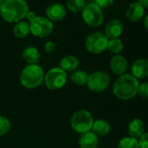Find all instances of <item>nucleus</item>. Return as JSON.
I'll return each mask as SVG.
<instances>
[{
    "instance_id": "11",
    "label": "nucleus",
    "mask_w": 148,
    "mask_h": 148,
    "mask_svg": "<svg viewBox=\"0 0 148 148\" xmlns=\"http://www.w3.org/2000/svg\"><path fill=\"white\" fill-rule=\"evenodd\" d=\"M128 68V62L126 58L119 54L114 55L110 61L111 71L118 76H121L125 74Z\"/></svg>"
},
{
    "instance_id": "25",
    "label": "nucleus",
    "mask_w": 148,
    "mask_h": 148,
    "mask_svg": "<svg viewBox=\"0 0 148 148\" xmlns=\"http://www.w3.org/2000/svg\"><path fill=\"white\" fill-rule=\"evenodd\" d=\"M11 127L12 124L10 120L4 116H0V136H4L8 133Z\"/></svg>"
},
{
    "instance_id": "28",
    "label": "nucleus",
    "mask_w": 148,
    "mask_h": 148,
    "mask_svg": "<svg viewBox=\"0 0 148 148\" xmlns=\"http://www.w3.org/2000/svg\"><path fill=\"white\" fill-rule=\"evenodd\" d=\"M114 2V0H94V3L99 6L101 9L102 8H108L110 7Z\"/></svg>"
},
{
    "instance_id": "7",
    "label": "nucleus",
    "mask_w": 148,
    "mask_h": 148,
    "mask_svg": "<svg viewBox=\"0 0 148 148\" xmlns=\"http://www.w3.org/2000/svg\"><path fill=\"white\" fill-rule=\"evenodd\" d=\"M82 18L89 26L99 27L104 21V13L102 9L95 3H90L82 11Z\"/></svg>"
},
{
    "instance_id": "24",
    "label": "nucleus",
    "mask_w": 148,
    "mask_h": 148,
    "mask_svg": "<svg viewBox=\"0 0 148 148\" xmlns=\"http://www.w3.org/2000/svg\"><path fill=\"white\" fill-rule=\"evenodd\" d=\"M118 148H139L138 139L131 137H125L119 141Z\"/></svg>"
},
{
    "instance_id": "21",
    "label": "nucleus",
    "mask_w": 148,
    "mask_h": 148,
    "mask_svg": "<svg viewBox=\"0 0 148 148\" xmlns=\"http://www.w3.org/2000/svg\"><path fill=\"white\" fill-rule=\"evenodd\" d=\"M30 33V25L26 21L18 22L13 28V34L18 38H25Z\"/></svg>"
},
{
    "instance_id": "18",
    "label": "nucleus",
    "mask_w": 148,
    "mask_h": 148,
    "mask_svg": "<svg viewBox=\"0 0 148 148\" xmlns=\"http://www.w3.org/2000/svg\"><path fill=\"white\" fill-rule=\"evenodd\" d=\"M111 131V125L109 122L105 119H99L93 122L92 132L95 133L98 137H104L106 136Z\"/></svg>"
},
{
    "instance_id": "33",
    "label": "nucleus",
    "mask_w": 148,
    "mask_h": 148,
    "mask_svg": "<svg viewBox=\"0 0 148 148\" xmlns=\"http://www.w3.org/2000/svg\"><path fill=\"white\" fill-rule=\"evenodd\" d=\"M5 1V0H0V5H2Z\"/></svg>"
},
{
    "instance_id": "29",
    "label": "nucleus",
    "mask_w": 148,
    "mask_h": 148,
    "mask_svg": "<svg viewBox=\"0 0 148 148\" xmlns=\"http://www.w3.org/2000/svg\"><path fill=\"white\" fill-rule=\"evenodd\" d=\"M57 45L54 42L52 41H48L45 43V51L48 53H51V52H53L56 49Z\"/></svg>"
},
{
    "instance_id": "12",
    "label": "nucleus",
    "mask_w": 148,
    "mask_h": 148,
    "mask_svg": "<svg viewBox=\"0 0 148 148\" xmlns=\"http://www.w3.org/2000/svg\"><path fill=\"white\" fill-rule=\"evenodd\" d=\"M46 16L49 20L60 21L64 18L66 15L65 7L60 3H54L46 8Z\"/></svg>"
},
{
    "instance_id": "2",
    "label": "nucleus",
    "mask_w": 148,
    "mask_h": 148,
    "mask_svg": "<svg viewBox=\"0 0 148 148\" xmlns=\"http://www.w3.org/2000/svg\"><path fill=\"white\" fill-rule=\"evenodd\" d=\"M28 12L29 7L25 0H5L0 5V15L8 23L20 22Z\"/></svg>"
},
{
    "instance_id": "27",
    "label": "nucleus",
    "mask_w": 148,
    "mask_h": 148,
    "mask_svg": "<svg viewBox=\"0 0 148 148\" xmlns=\"http://www.w3.org/2000/svg\"><path fill=\"white\" fill-rule=\"evenodd\" d=\"M139 148H148V132H144L138 139Z\"/></svg>"
},
{
    "instance_id": "1",
    "label": "nucleus",
    "mask_w": 148,
    "mask_h": 148,
    "mask_svg": "<svg viewBox=\"0 0 148 148\" xmlns=\"http://www.w3.org/2000/svg\"><path fill=\"white\" fill-rule=\"evenodd\" d=\"M139 81L132 74H124L119 76L112 86L113 94L121 100H130L133 99L138 91Z\"/></svg>"
},
{
    "instance_id": "17",
    "label": "nucleus",
    "mask_w": 148,
    "mask_h": 148,
    "mask_svg": "<svg viewBox=\"0 0 148 148\" xmlns=\"http://www.w3.org/2000/svg\"><path fill=\"white\" fill-rule=\"evenodd\" d=\"M79 64V61L77 57L73 55H68L61 58L59 62V67L67 72H72L78 69V66Z\"/></svg>"
},
{
    "instance_id": "5",
    "label": "nucleus",
    "mask_w": 148,
    "mask_h": 148,
    "mask_svg": "<svg viewBox=\"0 0 148 148\" xmlns=\"http://www.w3.org/2000/svg\"><path fill=\"white\" fill-rule=\"evenodd\" d=\"M67 81V73L60 67L50 69L45 75L44 82L50 90H59L64 87Z\"/></svg>"
},
{
    "instance_id": "13",
    "label": "nucleus",
    "mask_w": 148,
    "mask_h": 148,
    "mask_svg": "<svg viewBox=\"0 0 148 148\" xmlns=\"http://www.w3.org/2000/svg\"><path fill=\"white\" fill-rule=\"evenodd\" d=\"M123 32V24L119 19L109 21L105 28V35L108 39L119 38Z\"/></svg>"
},
{
    "instance_id": "14",
    "label": "nucleus",
    "mask_w": 148,
    "mask_h": 148,
    "mask_svg": "<svg viewBox=\"0 0 148 148\" xmlns=\"http://www.w3.org/2000/svg\"><path fill=\"white\" fill-rule=\"evenodd\" d=\"M145 15V8L138 2H133L129 5L125 11V17L131 22L139 21Z\"/></svg>"
},
{
    "instance_id": "15",
    "label": "nucleus",
    "mask_w": 148,
    "mask_h": 148,
    "mask_svg": "<svg viewBox=\"0 0 148 148\" xmlns=\"http://www.w3.org/2000/svg\"><path fill=\"white\" fill-rule=\"evenodd\" d=\"M79 145L80 148H97L99 145V137L92 131L80 135Z\"/></svg>"
},
{
    "instance_id": "32",
    "label": "nucleus",
    "mask_w": 148,
    "mask_h": 148,
    "mask_svg": "<svg viewBox=\"0 0 148 148\" xmlns=\"http://www.w3.org/2000/svg\"><path fill=\"white\" fill-rule=\"evenodd\" d=\"M144 25H145V28L148 30V15L145 17V20H144Z\"/></svg>"
},
{
    "instance_id": "10",
    "label": "nucleus",
    "mask_w": 148,
    "mask_h": 148,
    "mask_svg": "<svg viewBox=\"0 0 148 148\" xmlns=\"http://www.w3.org/2000/svg\"><path fill=\"white\" fill-rule=\"evenodd\" d=\"M132 75L137 79H142L148 77V59L138 58L135 60L131 66Z\"/></svg>"
},
{
    "instance_id": "9",
    "label": "nucleus",
    "mask_w": 148,
    "mask_h": 148,
    "mask_svg": "<svg viewBox=\"0 0 148 148\" xmlns=\"http://www.w3.org/2000/svg\"><path fill=\"white\" fill-rule=\"evenodd\" d=\"M30 32L38 38H46L50 36L53 31V24L51 20L45 17H37L29 23Z\"/></svg>"
},
{
    "instance_id": "4",
    "label": "nucleus",
    "mask_w": 148,
    "mask_h": 148,
    "mask_svg": "<svg viewBox=\"0 0 148 148\" xmlns=\"http://www.w3.org/2000/svg\"><path fill=\"white\" fill-rule=\"evenodd\" d=\"M93 122L94 119L92 113L85 109L76 111L71 119V128L79 134L91 132Z\"/></svg>"
},
{
    "instance_id": "8",
    "label": "nucleus",
    "mask_w": 148,
    "mask_h": 148,
    "mask_svg": "<svg viewBox=\"0 0 148 148\" xmlns=\"http://www.w3.org/2000/svg\"><path fill=\"white\" fill-rule=\"evenodd\" d=\"M108 38L100 32H96L90 34L86 39V50L93 54H100L107 49Z\"/></svg>"
},
{
    "instance_id": "20",
    "label": "nucleus",
    "mask_w": 148,
    "mask_h": 148,
    "mask_svg": "<svg viewBox=\"0 0 148 148\" xmlns=\"http://www.w3.org/2000/svg\"><path fill=\"white\" fill-rule=\"evenodd\" d=\"M88 76V74L82 70H75L71 73V80L74 85L82 86L86 85Z\"/></svg>"
},
{
    "instance_id": "30",
    "label": "nucleus",
    "mask_w": 148,
    "mask_h": 148,
    "mask_svg": "<svg viewBox=\"0 0 148 148\" xmlns=\"http://www.w3.org/2000/svg\"><path fill=\"white\" fill-rule=\"evenodd\" d=\"M37 17H38V16L36 15V13H35L34 12H30V11H29V12H27L25 18L29 20V22H32V21L34 20Z\"/></svg>"
},
{
    "instance_id": "23",
    "label": "nucleus",
    "mask_w": 148,
    "mask_h": 148,
    "mask_svg": "<svg viewBox=\"0 0 148 148\" xmlns=\"http://www.w3.org/2000/svg\"><path fill=\"white\" fill-rule=\"evenodd\" d=\"M124 49V44L119 38H113L109 39L107 44V50H109L110 52L113 54H119Z\"/></svg>"
},
{
    "instance_id": "31",
    "label": "nucleus",
    "mask_w": 148,
    "mask_h": 148,
    "mask_svg": "<svg viewBox=\"0 0 148 148\" xmlns=\"http://www.w3.org/2000/svg\"><path fill=\"white\" fill-rule=\"evenodd\" d=\"M137 2L144 8H148V0H137Z\"/></svg>"
},
{
    "instance_id": "22",
    "label": "nucleus",
    "mask_w": 148,
    "mask_h": 148,
    "mask_svg": "<svg viewBox=\"0 0 148 148\" xmlns=\"http://www.w3.org/2000/svg\"><path fill=\"white\" fill-rule=\"evenodd\" d=\"M66 5L69 11L72 12H79L85 9L86 2V0H68Z\"/></svg>"
},
{
    "instance_id": "26",
    "label": "nucleus",
    "mask_w": 148,
    "mask_h": 148,
    "mask_svg": "<svg viewBox=\"0 0 148 148\" xmlns=\"http://www.w3.org/2000/svg\"><path fill=\"white\" fill-rule=\"evenodd\" d=\"M138 94L143 99L148 100V82H143L139 84Z\"/></svg>"
},
{
    "instance_id": "16",
    "label": "nucleus",
    "mask_w": 148,
    "mask_h": 148,
    "mask_svg": "<svg viewBox=\"0 0 148 148\" xmlns=\"http://www.w3.org/2000/svg\"><path fill=\"white\" fill-rule=\"evenodd\" d=\"M145 132V123L140 119H133L128 125L129 137L138 139Z\"/></svg>"
},
{
    "instance_id": "19",
    "label": "nucleus",
    "mask_w": 148,
    "mask_h": 148,
    "mask_svg": "<svg viewBox=\"0 0 148 148\" xmlns=\"http://www.w3.org/2000/svg\"><path fill=\"white\" fill-rule=\"evenodd\" d=\"M23 58L28 64H38L40 60L38 50L33 46H27L23 51Z\"/></svg>"
},
{
    "instance_id": "3",
    "label": "nucleus",
    "mask_w": 148,
    "mask_h": 148,
    "mask_svg": "<svg viewBox=\"0 0 148 148\" xmlns=\"http://www.w3.org/2000/svg\"><path fill=\"white\" fill-rule=\"evenodd\" d=\"M45 79L43 68L38 64H27L21 71L20 83L27 89H34L42 85Z\"/></svg>"
},
{
    "instance_id": "6",
    "label": "nucleus",
    "mask_w": 148,
    "mask_h": 148,
    "mask_svg": "<svg viewBox=\"0 0 148 148\" xmlns=\"http://www.w3.org/2000/svg\"><path fill=\"white\" fill-rule=\"evenodd\" d=\"M111 83L110 75L103 71H96L88 76L87 86L94 92H102L106 91Z\"/></svg>"
}]
</instances>
